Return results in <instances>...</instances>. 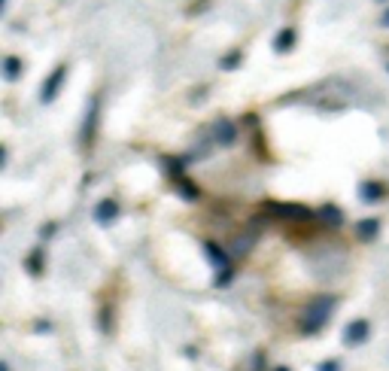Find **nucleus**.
Segmentation results:
<instances>
[{
    "instance_id": "obj_1",
    "label": "nucleus",
    "mask_w": 389,
    "mask_h": 371,
    "mask_svg": "<svg viewBox=\"0 0 389 371\" xmlns=\"http://www.w3.org/2000/svg\"><path fill=\"white\" fill-rule=\"evenodd\" d=\"M334 305H338V298L334 296H319V298L310 301V305L304 307V314H301V332L304 335H316V332H323V326L332 320Z\"/></svg>"
},
{
    "instance_id": "obj_2",
    "label": "nucleus",
    "mask_w": 389,
    "mask_h": 371,
    "mask_svg": "<svg viewBox=\"0 0 389 371\" xmlns=\"http://www.w3.org/2000/svg\"><path fill=\"white\" fill-rule=\"evenodd\" d=\"M122 216V207L116 198H101L95 204V222H101V226H113Z\"/></svg>"
},
{
    "instance_id": "obj_3",
    "label": "nucleus",
    "mask_w": 389,
    "mask_h": 371,
    "mask_svg": "<svg viewBox=\"0 0 389 371\" xmlns=\"http://www.w3.org/2000/svg\"><path fill=\"white\" fill-rule=\"evenodd\" d=\"M64 76H67V67H64V64H58L55 71H52L49 80L43 82V91H40V100H43V104H52V100L58 98L61 86H64Z\"/></svg>"
},
{
    "instance_id": "obj_4",
    "label": "nucleus",
    "mask_w": 389,
    "mask_h": 371,
    "mask_svg": "<svg viewBox=\"0 0 389 371\" xmlns=\"http://www.w3.org/2000/svg\"><path fill=\"white\" fill-rule=\"evenodd\" d=\"M368 335H371V323L368 320H353V323H347V329H344V344L359 347V344L368 341Z\"/></svg>"
},
{
    "instance_id": "obj_5",
    "label": "nucleus",
    "mask_w": 389,
    "mask_h": 371,
    "mask_svg": "<svg viewBox=\"0 0 389 371\" xmlns=\"http://www.w3.org/2000/svg\"><path fill=\"white\" fill-rule=\"evenodd\" d=\"M204 253H207V256H210L213 268H216L219 274H222V271H231V262H228V256H225V250H222V246H216L213 241H204Z\"/></svg>"
},
{
    "instance_id": "obj_6",
    "label": "nucleus",
    "mask_w": 389,
    "mask_h": 371,
    "mask_svg": "<svg viewBox=\"0 0 389 371\" xmlns=\"http://www.w3.org/2000/svg\"><path fill=\"white\" fill-rule=\"evenodd\" d=\"M213 137H216L219 146H231L234 141H238V128H234L228 119H219L216 125H213Z\"/></svg>"
},
{
    "instance_id": "obj_7",
    "label": "nucleus",
    "mask_w": 389,
    "mask_h": 371,
    "mask_svg": "<svg viewBox=\"0 0 389 371\" xmlns=\"http://www.w3.org/2000/svg\"><path fill=\"white\" fill-rule=\"evenodd\" d=\"M359 198L365 201V204H377V201H383L386 198V189H383V183H362V189H359Z\"/></svg>"
},
{
    "instance_id": "obj_8",
    "label": "nucleus",
    "mask_w": 389,
    "mask_h": 371,
    "mask_svg": "<svg viewBox=\"0 0 389 371\" xmlns=\"http://www.w3.org/2000/svg\"><path fill=\"white\" fill-rule=\"evenodd\" d=\"M292 46H295V28H283L277 37H274V49L280 52V55H286V52H292Z\"/></svg>"
},
{
    "instance_id": "obj_9",
    "label": "nucleus",
    "mask_w": 389,
    "mask_h": 371,
    "mask_svg": "<svg viewBox=\"0 0 389 371\" xmlns=\"http://www.w3.org/2000/svg\"><path fill=\"white\" fill-rule=\"evenodd\" d=\"M173 186H177V192H180V198H186V201H198L201 198V192H198V186L195 183H189L186 177H173Z\"/></svg>"
},
{
    "instance_id": "obj_10",
    "label": "nucleus",
    "mask_w": 389,
    "mask_h": 371,
    "mask_svg": "<svg viewBox=\"0 0 389 371\" xmlns=\"http://www.w3.org/2000/svg\"><path fill=\"white\" fill-rule=\"evenodd\" d=\"M95 122H97V107L91 104V110H88V116H86V125H82V146H91V137H95Z\"/></svg>"
},
{
    "instance_id": "obj_11",
    "label": "nucleus",
    "mask_w": 389,
    "mask_h": 371,
    "mask_svg": "<svg viewBox=\"0 0 389 371\" xmlns=\"http://www.w3.org/2000/svg\"><path fill=\"white\" fill-rule=\"evenodd\" d=\"M21 67H25V64H21V58H15V55H6L3 58V76L10 82H15L21 76Z\"/></svg>"
},
{
    "instance_id": "obj_12",
    "label": "nucleus",
    "mask_w": 389,
    "mask_h": 371,
    "mask_svg": "<svg viewBox=\"0 0 389 371\" xmlns=\"http://www.w3.org/2000/svg\"><path fill=\"white\" fill-rule=\"evenodd\" d=\"M356 231H359L362 241H374L377 231H380V222H377V219H362V222H359V228H356Z\"/></svg>"
},
{
    "instance_id": "obj_13",
    "label": "nucleus",
    "mask_w": 389,
    "mask_h": 371,
    "mask_svg": "<svg viewBox=\"0 0 389 371\" xmlns=\"http://www.w3.org/2000/svg\"><path fill=\"white\" fill-rule=\"evenodd\" d=\"M25 265H28V271H30V274H34V277H40V274H43V250H40V246H37V250H34V253H30V256H28V262H25Z\"/></svg>"
},
{
    "instance_id": "obj_14",
    "label": "nucleus",
    "mask_w": 389,
    "mask_h": 371,
    "mask_svg": "<svg viewBox=\"0 0 389 371\" xmlns=\"http://www.w3.org/2000/svg\"><path fill=\"white\" fill-rule=\"evenodd\" d=\"M319 216H323L329 226H341V222H344V213H341L338 207H323V210H319Z\"/></svg>"
},
{
    "instance_id": "obj_15",
    "label": "nucleus",
    "mask_w": 389,
    "mask_h": 371,
    "mask_svg": "<svg viewBox=\"0 0 389 371\" xmlns=\"http://www.w3.org/2000/svg\"><path fill=\"white\" fill-rule=\"evenodd\" d=\"M240 58H243V52H240V49H231L222 61H219V67H222V71H234V67L240 64Z\"/></svg>"
},
{
    "instance_id": "obj_16",
    "label": "nucleus",
    "mask_w": 389,
    "mask_h": 371,
    "mask_svg": "<svg viewBox=\"0 0 389 371\" xmlns=\"http://www.w3.org/2000/svg\"><path fill=\"white\" fill-rule=\"evenodd\" d=\"M316 371H341V362L338 359H325V362H319Z\"/></svg>"
},
{
    "instance_id": "obj_17",
    "label": "nucleus",
    "mask_w": 389,
    "mask_h": 371,
    "mask_svg": "<svg viewBox=\"0 0 389 371\" xmlns=\"http://www.w3.org/2000/svg\"><path fill=\"white\" fill-rule=\"evenodd\" d=\"M380 25H386V28H389V10L383 12V21H380Z\"/></svg>"
},
{
    "instance_id": "obj_18",
    "label": "nucleus",
    "mask_w": 389,
    "mask_h": 371,
    "mask_svg": "<svg viewBox=\"0 0 389 371\" xmlns=\"http://www.w3.org/2000/svg\"><path fill=\"white\" fill-rule=\"evenodd\" d=\"M274 371H289V368H286V365H280V368H274Z\"/></svg>"
},
{
    "instance_id": "obj_19",
    "label": "nucleus",
    "mask_w": 389,
    "mask_h": 371,
    "mask_svg": "<svg viewBox=\"0 0 389 371\" xmlns=\"http://www.w3.org/2000/svg\"><path fill=\"white\" fill-rule=\"evenodd\" d=\"M0 371H10V365H6V362H3V368H0Z\"/></svg>"
},
{
    "instance_id": "obj_20",
    "label": "nucleus",
    "mask_w": 389,
    "mask_h": 371,
    "mask_svg": "<svg viewBox=\"0 0 389 371\" xmlns=\"http://www.w3.org/2000/svg\"><path fill=\"white\" fill-rule=\"evenodd\" d=\"M380 3H386V0H380Z\"/></svg>"
}]
</instances>
